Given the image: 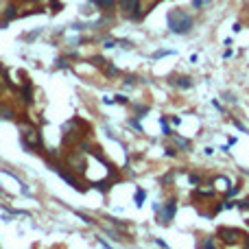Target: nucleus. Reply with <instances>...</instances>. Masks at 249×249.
<instances>
[{
	"label": "nucleus",
	"instance_id": "15",
	"mask_svg": "<svg viewBox=\"0 0 249 249\" xmlns=\"http://www.w3.org/2000/svg\"><path fill=\"white\" fill-rule=\"evenodd\" d=\"M208 2H210V0H193V7L195 9H201V7H206Z\"/></svg>",
	"mask_w": 249,
	"mask_h": 249
},
{
	"label": "nucleus",
	"instance_id": "12",
	"mask_svg": "<svg viewBox=\"0 0 249 249\" xmlns=\"http://www.w3.org/2000/svg\"><path fill=\"white\" fill-rule=\"evenodd\" d=\"M133 199H136V206H142V203H144V199H146V193H144V190H138Z\"/></svg>",
	"mask_w": 249,
	"mask_h": 249
},
{
	"label": "nucleus",
	"instance_id": "7",
	"mask_svg": "<svg viewBox=\"0 0 249 249\" xmlns=\"http://www.w3.org/2000/svg\"><path fill=\"white\" fill-rule=\"evenodd\" d=\"M216 193V188L212 184H199L197 190H195V197H212Z\"/></svg>",
	"mask_w": 249,
	"mask_h": 249
},
{
	"label": "nucleus",
	"instance_id": "14",
	"mask_svg": "<svg viewBox=\"0 0 249 249\" xmlns=\"http://www.w3.org/2000/svg\"><path fill=\"white\" fill-rule=\"evenodd\" d=\"M199 247H216V243L212 241V236H208L206 241H201V243H199Z\"/></svg>",
	"mask_w": 249,
	"mask_h": 249
},
{
	"label": "nucleus",
	"instance_id": "20",
	"mask_svg": "<svg viewBox=\"0 0 249 249\" xmlns=\"http://www.w3.org/2000/svg\"><path fill=\"white\" fill-rule=\"evenodd\" d=\"M129 124H131V127H136L138 131H142V127H140V123H138V121H129Z\"/></svg>",
	"mask_w": 249,
	"mask_h": 249
},
{
	"label": "nucleus",
	"instance_id": "11",
	"mask_svg": "<svg viewBox=\"0 0 249 249\" xmlns=\"http://www.w3.org/2000/svg\"><path fill=\"white\" fill-rule=\"evenodd\" d=\"M4 118H13V109L11 107H4V105H0V121H4Z\"/></svg>",
	"mask_w": 249,
	"mask_h": 249
},
{
	"label": "nucleus",
	"instance_id": "10",
	"mask_svg": "<svg viewBox=\"0 0 249 249\" xmlns=\"http://www.w3.org/2000/svg\"><path fill=\"white\" fill-rule=\"evenodd\" d=\"M214 188L228 190L230 188V179H228V177H216V179H214Z\"/></svg>",
	"mask_w": 249,
	"mask_h": 249
},
{
	"label": "nucleus",
	"instance_id": "2",
	"mask_svg": "<svg viewBox=\"0 0 249 249\" xmlns=\"http://www.w3.org/2000/svg\"><path fill=\"white\" fill-rule=\"evenodd\" d=\"M22 144L31 151L42 149V133H39L35 127H31V124L22 127Z\"/></svg>",
	"mask_w": 249,
	"mask_h": 249
},
{
	"label": "nucleus",
	"instance_id": "6",
	"mask_svg": "<svg viewBox=\"0 0 249 249\" xmlns=\"http://www.w3.org/2000/svg\"><path fill=\"white\" fill-rule=\"evenodd\" d=\"M20 96H22V103H24V105H31V103H33V86H31L29 79H26V83H24V88H22Z\"/></svg>",
	"mask_w": 249,
	"mask_h": 249
},
{
	"label": "nucleus",
	"instance_id": "17",
	"mask_svg": "<svg viewBox=\"0 0 249 249\" xmlns=\"http://www.w3.org/2000/svg\"><path fill=\"white\" fill-rule=\"evenodd\" d=\"M234 127H236V129H241L243 133H247V127H245V124H243L241 121H234Z\"/></svg>",
	"mask_w": 249,
	"mask_h": 249
},
{
	"label": "nucleus",
	"instance_id": "1",
	"mask_svg": "<svg viewBox=\"0 0 249 249\" xmlns=\"http://www.w3.org/2000/svg\"><path fill=\"white\" fill-rule=\"evenodd\" d=\"M166 20H168V29L177 35L190 33V29H193V18H190L188 11H184V9H173L166 16Z\"/></svg>",
	"mask_w": 249,
	"mask_h": 249
},
{
	"label": "nucleus",
	"instance_id": "3",
	"mask_svg": "<svg viewBox=\"0 0 249 249\" xmlns=\"http://www.w3.org/2000/svg\"><path fill=\"white\" fill-rule=\"evenodd\" d=\"M219 236L225 245H245V241L249 238L245 232H241V230H236V228H221Z\"/></svg>",
	"mask_w": 249,
	"mask_h": 249
},
{
	"label": "nucleus",
	"instance_id": "22",
	"mask_svg": "<svg viewBox=\"0 0 249 249\" xmlns=\"http://www.w3.org/2000/svg\"><path fill=\"white\" fill-rule=\"evenodd\" d=\"M247 225H249V221H247Z\"/></svg>",
	"mask_w": 249,
	"mask_h": 249
},
{
	"label": "nucleus",
	"instance_id": "19",
	"mask_svg": "<svg viewBox=\"0 0 249 249\" xmlns=\"http://www.w3.org/2000/svg\"><path fill=\"white\" fill-rule=\"evenodd\" d=\"M136 81H138L136 77H127V79H124V86L129 88V86H133V83H136Z\"/></svg>",
	"mask_w": 249,
	"mask_h": 249
},
{
	"label": "nucleus",
	"instance_id": "8",
	"mask_svg": "<svg viewBox=\"0 0 249 249\" xmlns=\"http://www.w3.org/2000/svg\"><path fill=\"white\" fill-rule=\"evenodd\" d=\"M171 140L175 142L177 146H179L181 151H190V142L186 140V138H181V136H177V133H171Z\"/></svg>",
	"mask_w": 249,
	"mask_h": 249
},
{
	"label": "nucleus",
	"instance_id": "4",
	"mask_svg": "<svg viewBox=\"0 0 249 249\" xmlns=\"http://www.w3.org/2000/svg\"><path fill=\"white\" fill-rule=\"evenodd\" d=\"M155 212H158V223L160 225H168L173 221V216H175V212H177V203L171 199V201H166L162 208L155 206Z\"/></svg>",
	"mask_w": 249,
	"mask_h": 249
},
{
	"label": "nucleus",
	"instance_id": "21",
	"mask_svg": "<svg viewBox=\"0 0 249 249\" xmlns=\"http://www.w3.org/2000/svg\"><path fill=\"white\" fill-rule=\"evenodd\" d=\"M171 51H160V53H155V57H164V55H168Z\"/></svg>",
	"mask_w": 249,
	"mask_h": 249
},
{
	"label": "nucleus",
	"instance_id": "5",
	"mask_svg": "<svg viewBox=\"0 0 249 249\" xmlns=\"http://www.w3.org/2000/svg\"><path fill=\"white\" fill-rule=\"evenodd\" d=\"M68 164H70V168H72V171H79V173L86 171V160H83V155L77 153V151H74V153L68 158Z\"/></svg>",
	"mask_w": 249,
	"mask_h": 249
},
{
	"label": "nucleus",
	"instance_id": "9",
	"mask_svg": "<svg viewBox=\"0 0 249 249\" xmlns=\"http://www.w3.org/2000/svg\"><path fill=\"white\" fill-rule=\"evenodd\" d=\"M173 83H175L177 88H181V90H190V88H193V79L190 77H177Z\"/></svg>",
	"mask_w": 249,
	"mask_h": 249
},
{
	"label": "nucleus",
	"instance_id": "13",
	"mask_svg": "<svg viewBox=\"0 0 249 249\" xmlns=\"http://www.w3.org/2000/svg\"><path fill=\"white\" fill-rule=\"evenodd\" d=\"M4 18H7V22L11 20V18H16V7H13V4H9V7L4 9Z\"/></svg>",
	"mask_w": 249,
	"mask_h": 249
},
{
	"label": "nucleus",
	"instance_id": "18",
	"mask_svg": "<svg viewBox=\"0 0 249 249\" xmlns=\"http://www.w3.org/2000/svg\"><path fill=\"white\" fill-rule=\"evenodd\" d=\"M105 72H107V74H112V77H116V74H118V70L114 68V66H107V68H105Z\"/></svg>",
	"mask_w": 249,
	"mask_h": 249
},
{
	"label": "nucleus",
	"instance_id": "16",
	"mask_svg": "<svg viewBox=\"0 0 249 249\" xmlns=\"http://www.w3.org/2000/svg\"><path fill=\"white\" fill-rule=\"evenodd\" d=\"M236 208L238 210H249V199H245V201H236Z\"/></svg>",
	"mask_w": 249,
	"mask_h": 249
}]
</instances>
